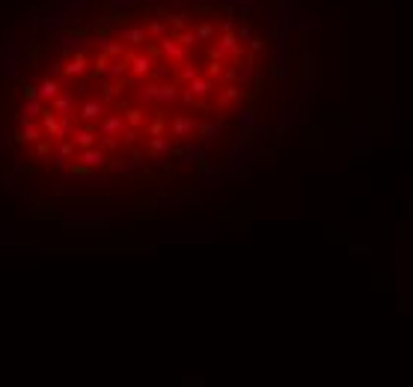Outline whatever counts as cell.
<instances>
[{
	"label": "cell",
	"instance_id": "1",
	"mask_svg": "<svg viewBox=\"0 0 413 387\" xmlns=\"http://www.w3.org/2000/svg\"><path fill=\"white\" fill-rule=\"evenodd\" d=\"M271 0H74L33 45L12 140L60 185H149L220 158L286 90Z\"/></svg>",
	"mask_w": 413,
	"mask_h": 387
}]
</instances>
